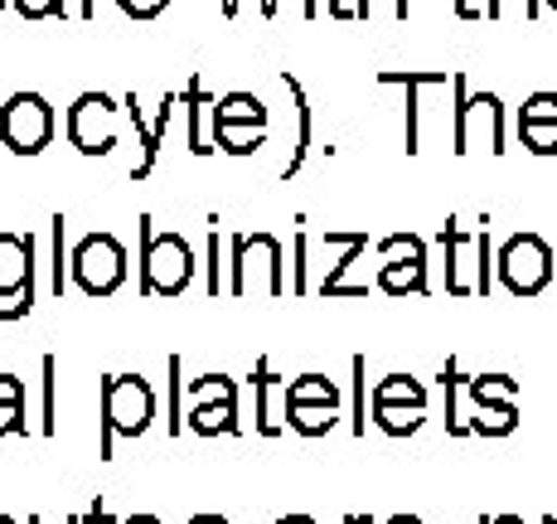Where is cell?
I'll use <instances>...</instances> for the list:
<instances>
[{
	"label": "cell",
	"instance_id": "6da1fadb",
	"mask_svg": "<svg viewBox=\"0 0 557 524\" xmlns=\"http://www.w3.org/2000/svg\"><path fill=\"white\" fill-rule=\"evenodd\" d=\"M228 292L233 296H286V248L276 233H233L228 239Z\"/></svg>",
	"mask_w": 557,
	"mask_h": 524
},
{
	"label": "cell",
	"instance_id": "7a4b0ae2",
	"mask_svg": "<svg viewBox=\"0 0 557 524\" xmlns=\"http://www.w3.org/2000/svg\"><path fill=\"white\" fill-rule=\"evenodd\" d=\"M156 423V389L141 374H102V442L98 456L112 462L116 437H141Z\"/></svg>",
	"mask_w": 557,
	"mask_h": 524
},
{
	"label": "cell",
	"instance_id": "3957f363",
	"mask_svg": "<svg viewBox=\"0 0 557 524\" xmlns=\"http://www.w3.org/2000/svg\"><path fill=\"white\" fill-rule=\"evenodd\" d=\"M451 151L456 156H470L475 136L485 132L490 142V156H505L509 151V112L499 102V93H470V78L466 73H451Z\"/></svg>",
	"mask_w": 557,
	"mask_h": 524
},
{
	"label": "cell",
	"instance_id": "277c9868",
	"mask_svg": "<svg viewBox=\"0 0 557 524\" xmlns=\"http://www.w3.org/2000/svg\"><path fill=\"white\" fill-rule=\"evenodd\" d=\"M141 296H180L195 282V248L180 233H156V219L141 214Z\"/></svg>",
	"mask_w": 557,
	"mask_h": 524
},
{
	"label": "cell",
	"instance_id": "5b68a950",
	"mask_svg": "<svg viewBox=\"0 0 557 524\" xmlns=\"http://www.w3.org/2000/svg\"><path fill=\"white\" fill-rule=\"evenodd\" d=\"M553 272H557V258H553L548 239H539V233H509L495 248V277L509 296L529 302V296L548 292Z\"/></svg>",
	"mask_w": 557,
	"mask_h": 524
},
{
	"label": "cell",
	"instance_id": "8992f818",
	"mask_svg": "<svg viewBox=\"0 0 557 524\" xmlns=\"http://www.w3.org/2000/svg\"><path fill=\"white\" fill-rule=\"evenodd\" d=\"M69 277L73 287H78L83 296H116L126 282V248L122 239H112V233L92 229L83 233L78 243H73V258H69Z\"/></svg>",
	"mask_w": 557,
	"mask_h": 524
},
{
	"label": "cell",
	"instance_id": "52a82bcc",
	"mask_svg": "<svg viewBox=\"0 0 557 524\" xmlns=\"http://www.w3.org/2000/svg\"><path fill=\"white\" fill-rule=\"evenodd\" d=\"M0 142L15 156H39L53 142V107L45 93H15L0 107Z\"/></svg>",
	"mask_w": 557,
	"mask_h": 524
},
{
	"label": "cell",
	"instance_id": "ba28073f",
	"mask_svg": "<svg viewBox=\"0 0 557 524\" xmlns=\"http://www.w3.org/2000/svg\"><path fill=\"white\" fill-rule=\"evenodd\" d=\"M126 107H116V98L107 93H78L69 107V146L83 156H107L116 146V122Z\"/></svg>",
	"mask_w": 557,
	"mask_h": 524
},
{
	"label": "cell",
	"instance_id": "9c48e42d",
	"mask_svg": "<svg viewBox=\"0 0 557 524\" xmlns=\"http://www.w3.org/2000/svg\"><path fill=\"white\" fill-rule=\"evenodd\" d=\"M451 83V73L442 69H417V73H403V69H383L379 73V88H403L407 93V122H403V151L417 156L422 151V93L426 88H442Z\"/></svg>",
	"mask_w": 557,
	"mask_h": 524
},
{
	"label": "cell",
	"instance_id": "30bf717a",
	"mask_svg": "<svg viewBox=\"0 0 557 524\" xmlns=\"http://www.w3.org/2000/svg\"><path fill=\"white\" fill-rule=\"evenodd\" d=\"M442 248H446V292L451 296H480V233L470 239L460 219L442 223Z\"/></svg>",
	"mask_w": 557,
	"mask_h": 524
},
{
	"label": "cell",
	"instance_id": "8fae6325",
	"mask_svg": "<svg viewBox=\"0 0 557 524\" xmlns=\"http://www.w3.org/2000/svg\"><path fill=\"white\" fill-rule=\"evenodd\" d=\"M35 233H0V296H25L29 287H39V267H35Z\"/></svg>",
	"mask_w": 557,
	"mask_h": 524
},
{
	"label": "cell",
	"instance_id": "7c38bea8",
	"mask_svg": "<svg viewBox=\"0 0 557 524\" xmlns=\"http://www.w3.org/2000/svg\"><path fill=\"white\" fill-rule=\"evenodd\" d=\"M282 83H286V93H292V102H296V146H292V160H286L282 180H296V175H301V166L310 160V151H315V107H310V98H306V88H301V78H296V73L282 69Z\"/></svg>",
	"mask_w": 557,
	"mask_h": 524
},
{
	"label": "cell",
	"instance_id": "4fadbf2b",
	"mask_svg": "<svg viewBox=\"0 0 557 524\" xmlns=\"http://www.w3.org/2000/svg\"><path fill=\"white\" fill-rule=\"evenodd\" d=\"M363 248H369V233H359V239L349 243V248H339V258L330 263V277L315 287V292L325 296V302H359V296L369 292V287H363L359 277L349 282V272H355V263H359V253H363Z\"/></svg>",
	"mask_w": 557,
	"mask_h": 524
},
{
	"label": "cell",
	"instance_id": "5bb4252c",
	"mask_svg": "<svg viewBox=\"0 0 557 524\" xmlns=\"http://www.w3.org/2000/svg\"><path fill=\"white\" fill-rule=\"evenodd\" d=\"M379 292L383 296H412V292H432L426 282V258H383L379 263Z\"/></svg>",
	"mask_w": 557,
	"mask_h": 524
},
{
	"label": "cell",
	"instance_id": "9a60e30c",
	"mask_svg": "<svg viewBox=\"0 0 557 524\" xmlns=\"http://www.w3.org/2000/svg\"><path fill=\"white\" fill-rule=\"evenodd\" d=\"M126 122L136 126V142H141V160L132 166V180H146L156 170V160H160V142L165 136L156 132V122L146 117V107H141V93H126Z\"/></svg>",
	"mask_w": 557,
	"mask_h": 524
},
{
	"label": "cell",
	"instance_id": "2e32d148",
	"mask_svg": "<svg viewBox=\"0 0 557 524\" xmlns=\"http://www.w3.org/2000/svg\"><path fill=\"white\" fill-rule=\"evenodd\" d=\"M442 393H446V432H451V437H470V432H475V427H470V418H466L470 379L460 374V360H456V355L442 365Z\"/></svg>",
	"mask_w": 557,
	"mask_h": 524
},
{
	"label": "cell",
	"instance_id": "e0dca14e",
	"mask_svg": "<svg viewBox=\"0 0 557 524\" xmlns=\"http://www.w3.org/2000/svg\"><path fill=\"white\" fill-rule=\"evenodd\" d=\"M213 102H219V98H213L199 78H189V88H185V122H189V151H195V156L219 151V146L203 136V117H213Z\"/></svg>",
	"mask_w": 557,
	"mask_h": 524
},
{
	"label": "cell",
	"instance_id": "ac0fdd59",
	"mask_svg": "<svg viewBox=\"0 0 557 524\" xmlns=\"http://www.w3.org/2000/svg\"><path fill=\"white\" fill-rule=\"evenodd\" d=\"M213 126H267V107L257 93H223L213 102Z\"/></svg>",
	"mask_w": 557,
	"mask_h": 524
},
{
	"label": "cell",
	"instance_id": "d6986e66",
	"mask_svg": "<svg viewBox=\"0 0 557 524\" xmlns=\"http://www.w3.org/2000/svg\"><path fill=\"white\" fill-rule=\"evenodd\" d=\"M69 258H73V248H69V219L63 214H53L49 219V296H63L69 292Z\"/></svg>",
	"mask_w": 557,
	"mask_h": 524
},
{
	"label": "cell",
	"instance_id": "ffe728a7",
	"mask_svg": "<svg viewBox=\"0 0 557 524\" xmlns=\"http://www.w3.org/2000/svg\"><path fill=\"white\" fill-rule=\"evenodd\" d=\"M519 399V379L509 374H475L470 379V409H505Z\"/></svg>",
	"mask_w": 557,
	"mask_h": 524
},
{
	"label": "cell",
	"instance_id": "44dd1931",
	"mask_svg": "<svg viewBox=\"0 0 557 524\" xmlns=\"http://www.w3.org/2000/svg\"><path fill=\"white\" fill-rule=\"evenodd\" d=\"M272 383H276V374H272V360H257L252 365V393H257V432L262 437H276L282 432V423H276V413H272Z\"/></svg>",
	"mask_w": 557,
	"mask_h": 524
},
{
	"label": "cell",
	"instance_id": "7402d4cb",
	"mask_svg": "<svg viewBox=\"0 0 557 524\" xmlns=\"http://www.w3.org/2000/svg\"><path fill=\"white\" fill-rule=\"evenodd\" d=\"M335 423H339V409H325V403H286V427L301 437H325Z\"/></svg>",
	"mask_w": 557,
	"mask_h": 524
},
{
	"label": "cell",
	"instance_id": "603a6c76",
	"mask_svg": "<svg viewBox=\"0 0 557 524\" xmlns=\"http://www.w3.org/2000/svg\"><path fill=\"white\" fill-rule=\"evenodd\" d=\"M189 403H195V409L238 403V379H233V374H199V379H189Z\"/></svg>",
	"mask_w": 557,
	"mask_h": 524
},
{
	"label": "cell",
	"instance_id": "cb8c5ba5",
	"mask_svg": "<svg viewBox=\"0 0 557 524\" xmlns=\"http://www.w3.org/2000/svg\"><path fill=\"white\" fill-rule=\"evenodd\" d=\"M373 423L388 437H412L426 423V409H417V403H373Z\"/></svg>",
	"mask_w": 557,
	"mask_h": 524
},
{
	"label": "cell",
	"instance_id": "d4e9b609",
	"mask_svg": "<svg viewBox=\"0 0 557 524\" xmlns=\"http://www.w3.org/2000/svg\"><path fill=\"white\" fill-rule=\"evenodd\" d=\"M185 427L199 437H223V432H238V403H219V409H189Z\"/></svg>",
	"mask_w": 557,
	"mask_h": 524
},
{
	"label": "cell",
	"instance_id": "484cf974",
	"mask_svg": "<svg viewBox=\"0 0 557 524\" xmlns=\"http://www.w3.org/2000/svg\"><path fill=\"white\" fill-rule=\"evenodd\" d=\"M286 403H325V409H339V389L325 374H301V379L286 383Z\"/></svg>",
	"mask_w": 557,
	"mask_h": 524
},
{
	"label": "cell",
	"instance_id": "4316f807",
	"mask_svg": "<svg viewBox=\"0 0 557 524\" xmlns=\"http://www.w3.org/2000/svg\"><path fill=\"white\" fill-rule=\"evenodd\" d=\"M185 393H189L185 360L170 355L165 360V427H170V432H185V413H180V399H185Z\"/></svg>",
	"mask_w": 557,
	"mask_h": 524
},
{
	"label": "cell",
	"instance_id": "83f0119b",
	"mask_svg": "<svg viewBox=\"0 0 557 524\" xmlns=\"http://www.w3.org/2000/svg\"><path fill=\"white\" fill-rule=\"evenodd\" d=\"M213 146L228 156H257L267 146V126H213Z\"/></svg>",
	"mask_w": 557,
	"mask_h": 524
},
{
	"label": "cell",
	"instance_id": "f1b7e54d",
	"mask_svg": "<svg viewBox=\"0 0 557 524\" xmlns=\"http://www.w3.org/2000/svg\"><path fill=\"white\" fill-rule=\"evenodd\" d=\"M373 403H417V409H426V389L412 374H388V379H379V389H373Z\"/></svg>",
	"mask_w": 557,
	"mask_h": 524
},
{
	"label": "cell",
	"instance_id": "f546056e",
	"mask_svg": "<svg viewBox=\"0 0 557 524\" xmlns=\"http://www.w3.org/2000/svg\"><path fill=\"white\" fill-rule=\"evenodd\" d=\"M203 253H209V272H203V292H209V296L228 292V263H223V253H228V239H223V233H209V243H203Z\"/></svg>",
	"mask_w": 557,
	"mask_h": 524
},
{
	"label": "cell",
	"instance_id": "4dcf8cb0",
	"mask_svg": "<svg viewBox=\"0 0 557 524\" xmlns=\"http://www.w3.org/2000/svg\"><path fill=\"white\" fill-rule=\"evenodd\" d=\"M519 427V409L505 403V409H475V437H509Z\"/></svg>",
	"mask_w": 557,
	"mask_h": 524
},
{
	"label": "cell",
	"instance_id": "1f68e13d",
	"mask_svg": "<svg viewBox=\"0 0 557 524\" xmlns=\"http://www.w3.org/2000/svg\"><path fill=\"white\" fill-rule=\"evenodd\" d=\"M519 126H557V93H529L519 107Z\"/></svg>",
	"mask_w": 557,
	"mask_h": 524
},
{
	"label": "cell",
	"instance_id": "d6a6232c",
	"mask_svg": "<svg viewBox=\"0 0 557 524\" xmlns=\"http://www.w3.org/2000/svg\"><path fill=\"white\" fill-rule=\"evenodd\" d=\"M379 253L383 258H426V243L417 233H388V239H379Z\"/></svg>",
	"mask_w": 557,
	"mask_h": 524
},
{
	"label": "cell",
	"instance_id": "836d02e7",
	"mask_svg": "<svg viewBox=\"0 0 557 524\" xmlns=\"http://www.w3.org/2000/svg\"><path fill=\"white\" fill-rule=\"evenodd\" d=\"M543 0H490V20H539Z\"/></svg>",
	"mask_w": 557,
	"mask_h": 524
},
{
	"label": "cell",
	"instance_id": "e575fe53",
	"mask_svg": "<svg viewBox=\"0 0 557 524\" xmlns=\"http://www.w3.org/2000/svg\"><path fill=\"white\" fill-rule=\"evenodd\" d=\"M29 437L25 423V399H0V437Z\"/></svg>",
	"mask_w": 557,
	"mask_h": 524
},
{
	"label": "cell",
	"instance_id": "d590c367",
	"mask_svg": "<svg viewBox=\"0 0 557 524\" xmlns=\"http://www.w3.org/2000/svg\"><path fill=\"white\" fill-rule=\"evenodd\" d=\"M306 258H310V233H301V239L292 243V267H296V277H292V296H310V272H306Z\"/></svg>",
	"mask_w": 557,
	"mask_h": 524
},
{
	"label": "cell",
	"instance_id": "8d00e7d4",
	"mask_svg": "<svg viewBox=\"0 0 557 524\" xmlns=\"http://www.w3.org/2000/svg\"><path fill=\"white\" fill-rule=\"evenodd\" d=\"M519 142L533 156H557V126H519Z\"/></svg>",
	"mask_w": 557,
	"mask_h": 524
},
{
	"label": "cell",
	"instance_id": "74e56055",
	"mask_svg": "<svg viewBox=\"0 0 557 524\" xmlns=\"http://www.w3.org/2000/svg\"><path fill=\"white\" fill-rule=\"evenodd\" d=\"M15 10L25 20H63L69 10H63V0H15Z\"/></svg>",
	"mask_w": 557,
	"mask_h": 524
},
{
	"label": "cell",
	"instance_id": "f35d334b",
	"mask_svg": "<svg viewBox=\"0 0 557 524\" xmlns=\"http://www.w3.org/2000/svg\"><path fill=\"white\" fill-rule=\"evenodd\" d=\"M407 0H359V20H379V15H393V20H407Z\"/></svg>",
	"mask_w": 557,
	"mask_h": 524
},
{
	"label": "cell",
	"instance_id": "ab89813d",
	"mask_svg": "<svg viewBox=\"0 0 557 524\" xmlns=\"http://www.w3.org/2000/svg\"><path fill=\"white\" fill-rule=\"evenodd\" d=\"M53 374H59V360L45 355V389H39V399H45V437H53V427H59L53 423V413H59L53 409Z\"/></svg>",
	"mask_w": 557,
	"mask_h": 524
},
{
	"label": "cell",
	"instance_id": "60d3db41",
	"mask_svg": "<svg viewBox=\"0 0 557 524\" xmlns=\"http://www.w3.org/2000/svg\"><path fill=\"white\" fill-rule=\"evenodd\" d=\"M165 5L170 0H116V10H122L126 20H156Z\"/></svg>",
	"mask_w": 557,
	"mask_h": 524
},
{
	"label": "cell",
	"instance_id": "b9f144b4",
	"mask_svg": "<svg viewBox=\"0 0 557 524\" xmlns=\"http://www.w3.org/2000/svg\"><path fill=\"white\" fill-rule=\"evenodd\" d=\"M456 20H490V0H456Z\"/></svg>",
	"mask_w": 557,
	"mask_h": 524
},
{
	"label": "cell",
	"instance_id": "7bdbcfd3",
	"mask_svg": "<svg viewBox=\"0 0 557 524\" xmlns=\"http://www.w3.org/2000/svg\"><path fill=\"white\" fill-rule=\"evenodd\" d=\"M355 432H363V355H355Z\"/></svg>",
	"mask_w": 557,
	"mask_h": 524
},
{
	"label": "cell",
	"instance_id": "ee69618b",
	"mask_svg": "<svg viewBox=\"0 0 557 524\" xmlns=\"http://www.w3.org/2000/svg\"><path fill=\"white\" fill-rule=\"evenodd\" d=\"M325 10L335 20H359V0H325Z\"/></svg>",
	"mask_w": 557,
	"mask_h": 524
},
{
	"label": "cell",
	"instance_id": "f6af8a7d",
	"mask_svg": "<svg viewBox=\"0 0 557 524\" xmlns=\"http://www.w3.org/2000/svg\"><path fill=\"white\" fill-rule=\"evenodd\" d=\"M0 399H25V383L15 374H0Z\"/></svg>",
	"mask_w": 557,
	"mask_h": 524
},
{
	"label": "cell",
	"instance_id": "bcb514c9",
	"mask_svg": "<svg viewBox=\"0 0 557 524\" xmlns=\"http://www.w3.org/2000/svg\"><path fill=\"white\" fill-rule=\"evenodd\" d=\"M88 524H122V520H112L102 500H92V505H88Z\"/></svg>",
	"mask_w": 557,
	"mask_h": 524
},
{
	"label": "cell",
	"instance_id": "7dc6e473",
	"mask_svg": "<svg viewBox=\"0 0 557 524\" xmlns=\"http://www.w3.org/2000/svg\"><path fill=\"white\" fill-rule=\"evenodd\" d=\"M219 10H223V20H238V0H219Z\"/></svg>",
	"mask_w": 557,
	"mask_h": 524
},
{
	"label": "cell",
	"instance_id": "c3c4849f",
	"mask_svg": "<svg viewBox=\"0 0 557 524\" xmlns=\"http://www.w3.org/2000/svg\"><path fill=\"white\" fill-rule=\"evenodd\" d=\"M122 524H165V520H160V515H126Z\"/></svg>",
	"mask_w": 557,
	"mask_h": 524
},
{
	"label": "cell",
	"instance_id": "681fc988",
	"mask_svg": "<svg viewBox=\"0 0 557 524\" xmlns=\"http://www.w3.org/2000/svg\"><path fill=\"white\" fill-rule=\"evenodd\" d=\"M480 524H523V520H519V515H485Z\"/></svg>",
	"mask_w": 557,
	"mask_h": 524
},
{
	"label": "cell",
	"instance_id": "f907efd6",
	"mask_svg": "<svg viewBox=\"0 0 557 524\" xmlns=\"http://www.w3.org/2000/svg\"><path fill=\"white\" fill-rule=\"evenodd\" d=\"M189 524H228V515H195Z\"/></svg>",
	"mask_w": 557,
	"mask_h": 524
},
{
	"label": "cell",
	"instance_id": "816d5d0a",
	"mask_svg": "<svg viewBox=\"0 0 557 524\" xmlns=\"http://www.w3.org/2000/svg\"><path fill=\"white\" fill-rule=\"evenodd\" d=\"M276 524H315L310 515H286V520H276Z\"/></svg>",
	"mask_w": 557,
	"mask_h": 524
},
{
	"label": "cell",
	"instance_id": "f5cc1de1",
	"mask_svg": "<svg viewBox=\"0 0 557 524\" xmlns=\"http://www.w3.org/2000/svg\"><path fill=\"white\" fill-rule=\"evenodd\" d=\"M383 524H422L417 515H393V520H383Z\"/></svg>",
	"mask_w": 557,
	"mask_h": 524
},
{
	"label": "cell",
	"instance_id": "db71d44e",
	"mask_svg": "<svg viewBox=\"0 0 557 524\" xmlns=\"http://www.w3.org/2000/svg\"><path fill=\"white\" fill-rule=\"evenodd\" d=\"M92 10H98V5H92V0H83V20H92Z\"/></svg>",
	"mask_w": 557,
	"mask_h": 524
},
{
	"label": "cell",
	"instance_id": "11a10c76",
	"mask_svg": "<svg viewBox=\"0 0 557 524\" xmlns=\"http://www.w3.org/2000/svg\"><path fill=\"white\" fill-rule=\"evenodd\" d=\"M0 524H15V520H10V515H0Z\"/></svg>",
	"mask_w": 557,
	"mask_h": 524
},
{
	"label": "cell",
	"instance_id": "9f6ffc18",
	"mask_svg": "<svg viewBox=\"0 0 557 524\" xmlns=\"http://www.w3.org/2000/svg\"><path fill=\"white\" fill-rule=\"evenodd\" d=\"M5 5H15V0H0V10H5Z\"/></svg>",
	"mask_w": 557,
	"mask_h": 524
},
{
	"label": "cell",
	"instance_id": "6f0895ef",
	"mask_svg": "<svg viewBox=\"0 0 557 524\" xmlns=\"http://www.w3.org/2000/svg\"><path fill=\"white\" fill-rule=\"evenodd\" d=\"M548 5H553V15H557V0H548Z\"/></svg>",
	"mask_w": 557,
	"mask_h": 524
}]
</instances>
